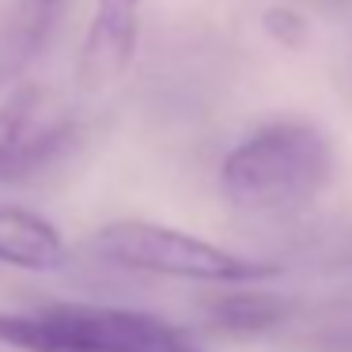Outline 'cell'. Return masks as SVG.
<instances>
[{
	"label": "cell",
	"instance_id": "cell-9",
	"mask_svg": "<svg viewBox=\"0 0 352 352\" xmlns=\"http://www.w3.org/2000/svg\"><path fill=\"white\" fill-rule=\"evenodd\" d=\"M54 4L57 0H23V46H27V54H31V50L38 46V38L46 34Z\"/></svg>",
	"mask_w": 352,
	"mask_h": 352
},
{
	"label": "cell",
	"instance_id": "cell-4",
	"mask_svg": "<svg viewBox=\"0 0 352 352\" xmlns=\"http://www.w3.org/2000/svg\"><path fill=\"white\" fill-rule=\"evenodd\" d=\"M46 91L38 84H16L0 99V182L38 175L72 144V122H42Z\"/></svg>",
	"mask_w": 352,
	"mask_h": 352
},
{
	"label": "cell",
	"instance_id": "cell-7",
	"mask_svg": "<svg viewBox=\"0 0 352 352\" xmlns=\"http://www.w3.org/2000/svg\"><path fill=\"white\" fill-rule=\"evenodd\" d=\"M212 318L220 329L228 333H261V329L276 326L284 318V303L269 292H258V288H239V292H228L223 299L212 303Z\"/></svg>",
	"mask_w": 352,
	"mask_h": 352
},
{
	"label": "cell",
	"instance_id": "cell-5",
	"mask_svg": "<svg viewBox=\"0 0 352 352\" xmlns=\"http://www.w3.org/2000/svg\"><path fill=\"white\" fill-rule=\"evenodd\" d=\"M140 4L144 0H95L76 65L87 91H102L133 69L140 42Z\"/></svg>",
	"mask_w": 352,
	"mask_h": 352
},
{
	"label": "cell",
	"instance_id": "cell-8",
	"mask_svg": "<svg viewBox=\"0 0 352 352\" xmlns=\"http://www.w3.org/2000/svg\"><path fill=\"white\" fill-rule=\"evenodd\" d=\"M265 31L273 34L280 46H299V42L307 38V23L299 12L292 8H269L265 12Z\"/></svg>",
	"mask_w": 352,
	"mask_h": 352
},
{
	"label": "cell",
	"instance_id": "cell-2",
	"mask_svg": "<svg viewBox=\"0 0 352 352\" xmlns=\"http://www.w3.org/2000/svg\"><path fill=\"white\" fill-rule=\"evenodd\" d=\"M0 344L16 352H201L160 314L99 303L0 311Z\"/></svg>",
	"mask_w": 352,
	"mask_h": 352
},
{
	"label": "cell",
	"instance_id": "cell-10",
	"mask_svg": "<svg viewBox=\"0 0 352 352\" xmlns=\"http://www.w3.org/2000/svg\"><path fill=\"white\" fill-rule=\"evenodd\" d=\"M314 349L318 352H352V322L329 329V333H318L314 337Z\"/></svg>",
	"mask_w": 352,
	"mask_h": 352
},
{
	"label": "cell",
	"instance_id": "cell-3",
	"mask_svg": "<svg viewBox=\"0 0 352 352\" xmlns=\"http://www.w3.org/2000/svg\"><path fill=\"white\" fill-rule=\"evenodd\" d=\"M91 250L102 261L129 273L167 276L190 284H223V288H258L280 276V265L235 254L220 243L170 228L155 220H110L91 235Z\"/></svg>",
	"mask_w": 352,
	"mask_h": 352
},
{
	"label": "cell",
	"instance_id": "cell-1",
	"mask_svg": "<svg viewBox=\"0 0 352 352\" xmlns=\"http://www.w3.org/2000/svg\"><path fill=\"white\" fill-rule=\"evenodd\" d=\"M333 178V144L311 122H269L220 163V190L246 212H288L318 197Z\"/></svg>",
	"mask_w": 352,
	"mask_h": 352
},
{
	"label": "cell",
	"instance_id": "cell-6",
	"mask_svg": "<svg viewBox=\"0 0 352 352\" xmlns=\"http://www.w3.org/2000/svg\"><path fill=\"white\" fill-rule=\"evenodd\" d=\"M69 261V243L50 216L23 205H0V265L19 273H57Z\"/></svg>",
	"mask_w": 352,
	"mask_h": 352
}]
</instances>
